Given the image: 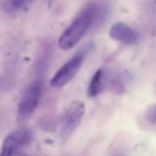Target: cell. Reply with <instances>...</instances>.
Segmentation results:
<instances>
[{
    "label": "cell",
    "instance_id": "cell-1",
    "mask_svg": "<svg viewBox=\"0 0 156 156\" xmlns=\"http://www.w3.org/2000/svg\"><path fill=\"white\" fill-rule=\"evenodd\" d=\"M98 14L99 8L97 4H88L85 6L61 35L58 39V47L62 50H69L73 48L88 32Z\"/></svg>",
    "mask_w": 156,
    "mask_h": 156
},
{
    "label": "cell",
    "instance_id": "cell-2",
    "mask_svg": "<svg viewBox=\"0 0 156 156\" xmlns=\"http://www.w3.org/2000/svg\"><path fill=\"white\" fill-rule=\"evenodd\" d=\"M89 50H90V46H86L64 64L52 76L51 81H50L51 86L55 87V88H61V87L67 85L80 70Z\"/></svg>",
    "mask_w": 156,
    "mask_h": 156
},
{
    "label": "cell",
    "instance_id": "cell-3",
    "mask_svg": "<svg viewBox=\"0 0 156 156\" xmlns=\"http://www.w3.org/2000/svg\"><path fill=\"white\" fill-rule=\"evenodd\" d=\"M41 94V82L34 81L25 89L20 98L17 112V119L25 121L32 116L35 108L37 107Z\"/></svg>",
    "mask_w": 156,
    "mask_h": 156
},
{
    "label": "cell",
    "instance_id": "cell-4",
    "mask_svg": "<svg viewBox=\"0 0 156 156\" xmlns=\"http://www.w3.org/2000/svg\"><path fill=\"white\" fill-rule=\"evenodd\" d=\"M85 113V105L82 101H72L66 107L62 118V129L61 137L63 140H67L72 135L76 129L81 123Z\"/></svg>",
    "mask_w": 156,
    "mask_h": 156
},
{
    "label": "cell",
    "instance_id": "cell-5",
    "mask_svg": "<svg viewBox=\"0 0 156 156\" xmlns=\"http://www.w3.org/2000/svg\"><path fill=\"white\" fill-rule=\"evenodd\" d=\"M30 134L27 131H16L9 134L3 139L0 151V156H13V153L18 147L28 144Z\"/></svg>",
    "mask_w": 156,
    "mask_h": 156
},
{
    "label": "cell",
    "instance_id": "cell-6",
    "mask_svg": "<svg viewBox=\"0 0 156 156\" xmlns=\"http://www.w3.org/2000/svg\"><path fill=\"white\" fill-rule=\"evenodd\" d=\"M109 36L111 38L125 44V45H133L138 41L136 32L133 29H131L129 26L121 23H116L109 29Z\"/></svg>",
    "mask_w": 156,
    "mask_h": 156
},
{
    "label": "cell",
    "instance_id": "cell-7",
    "mask_svg": "<svg viewBox=\"0 0 156 156\" xmlns=\"http://www.w3.org/2000/svg\"><path fill=\"white\" fill-rule=\"evenodd\" d=\"M105 85V70L103 68L98 69L91 78L90 82L88 85V89H87V94L89 97L94 98L97 97L99 94H101L104 89Z\"/></svg>",
    "mask_w": 156,
    "mask_h": 156
},
{
    "label": "cell",
    "instance_id": "cell-8",
    "mask_svg": "<svg viewBox=\"0 0 156 156\" xmlns=\"http://www.w3.org/2000/svg\"><path fill=\"white\" fill-rule=\"evenodd\" d=\"M141 15L146 25L154 27L156 25V0H150L142 5Z\"/></svg>",
    "mask_w": 156,
    "mask_h": 156
},
{
    "label": "cell",
    "instance_id": "cell-9",
    "mask_svg": "<svg viewBox=\"0 0 156 156\" xmlns=\"http://www.w3.org/2000/svg\"><path fill=\"white\" fill-rule=\"evenodd\" d=\"M33 1L34 0H9L6 9L9 12H17L28 8Z\"/></svg>",
    "mask_w": 156,
    "mask_h": 156
},
{
    "label": "cell",
    "instance_id": "cell-10",
    "mask_svg": "<svg viewBox=\"0 0 156 156\" xmlns=\"http://www.w3.org/2000/svg\"><path fill=\"white\" fill-rule=\"evenodd\" d=\"M147 119L150 123H156V105H152L147 111Z\"/></svg>",
    "mask_w": 156,
    "mask_h": 156
},
{
    "label": "cell",
    "instance_id": "cell-11",
    "mask_svg": "<svg viewBox=\"0 0 156 156\" xmlns=\"http://www.w3.org/2000/svg\"><path fill=\"white\" fill-rule=\"evenodd\" d=\"M55 1V0H47V2H48V6H51L52 4H53V2Z\"/></svg>",
    "mask_w": 156,
    "mask_h": 156
},
{
    "label": "cell",
    "instance_id": "cell-12",
    "mask_svg": "<svg viewBox=\"0 0 156 156\" xmlns=\"http://www.w3.org/2000/svg\"><path fill=\"white\" fill-rule=\"evenodd\" d=\"M19 156H28V155H26V154H20Z\"/></svg>",
    "mask_w": 156,
    "mask_h": 156
},
{
    "label": "cell",
    "instance_id": "cell-13",
    "mask_svg": "<svg viewBox=\"0 0 156 156\" xmlns=\"http://www.w3.org/2000/svg\"><path fill=\"white\" fill-rule=\"evenodd\" d=\"M1 1H2V0H0V2H1Z\"/></svg>",
    "mask_w": 156,
    "mask_h": 156
}]
</instances>
